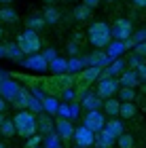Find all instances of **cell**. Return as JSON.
<instances>
[{"label": "cell", "instance_id": "1", "mask_svg": "<svg viewBox=\"0 0 146 148\" xmlns=\"http://www.w3.org/2000/svg\"><path fill=\"white\" fill-rule=\"evenodd\" d=\"M13 123H15V131L21 138H30L36 133V114L30 110H19L13 116Z\"/></svg>", "mask_w": 146, "mask_h": 148}, {"label": "cell", "instance_id": "2", "mask_svg": "<svg viewBox=\"0 0 146 148\" xmlns=\"http://www.w3.org/2000/svg\"><path fill=\"white\" fill-rule=\"evenodd\" d=\"M87 36H89V42L93 45V47H97V49H104V47H108L110 40H112V36H110V28H108V23H104V21L91 23Z\"/></svg>", "mask_w": 146, "mask_h": 148}, {"label": "cell", "instance_id": "3", "mask_svg": "<svg viewBox=\"0 0 146 148\" xmlns=\"http://www.w3.org/2000/svg\"><path fill=\"white\" fill-rule=\"evenodd\" d=\"M17 47L21 49L23 55L38 53V51H40V36H38V32L25 28L23 34H19V36H17Z\"/></svg>", "mask_w": 146, "mask_h": 148}, {"label": "cell", "instance_id": "4", "mask_svg": "<svg viewBox=\"0 0 146 148\" xmlns=\"http://www.w3.org/2000/svg\"><path fill=\"white\" fill-rule=\"evenodd\" d=\"M117 91H119V80H114L112 76H108V78H99L97 89H95V95L99 99H106V97L117 95Z\"/></svg>", "mask_w": 146, "mask_h": 148}, {"label": "cell", "instance_id": "5", "mask_svg": "<svg viewBox=\"0 0 146 148\" xmlns=\"http://www.w3.org/2000/svg\"><path fill=\"white\" fill-rule=\"evenodd\" d=\"M72 138H74L76 146H81V148H91L95 144V133L91 129H87L85 125L83 127H76L74 133H72Z\"/></svg>", "mask_w": 146, "mask_h": 148}, {"label": "cell", "instance_id": "6", "mask_svg": "<svg viewBox=\"0 0 146 148\" xmlns=\"http://www.w3.org/2000/svg\"><path fill=\"white\" fill-rule=\"evenodd\" d=\"M131 32H134V25H131L129 19H117L114 28H112V32H110V36L123 42V40H127L131 36Z\"/></svg>", "mask_w": 146, "mask_h": 148}, {"label": "cell", "instance_id": "7", "mask_svg": "<svg viewBox=\"0 0 146 148\" xmlns=\"http://www.w3.org/2000/svg\"><path fill=\"white\" fill-rule=\"evenodd\" d=\"M104 114L102 112H97V110H89L87 114H85V127L91 131H99V129H104Z\"/></svg>", "mask_w": 146, "mask_h": 148}, {"label": "cell", "instance_id": "8", "mask_svg": "<svg viewBox=\"0 0 146 148\" xmlns=\"http://www.w3.org/2000/svg\"><path fill=\"white\" fill-rule=\"evenodd\" d=\"M23 64L28 66L30 70H38V72H45V70L49 68V62L40 55V53H32V57H28Z\"/></svg>", "mask_w": 146, "mask_h": 148}, {"label": "cell", "instance_id": "9", "mask_svg": "<svg viewBox=\"0 0 146 148\" xmlns=\"http://www.w3.org/2000/svg\"><path fill=\"white\" fill-rule=\"evenodd\" d=\"M138 83H140V80H138L136 72L129 70V68H125L121 74H119V85H121V87H136Z\"/></svg>", "mask_w": 146, "mask_h": 148}, {"label": "cell", "instance_id": "10", "mask_svg": "<svg viewBox=\"0 0 146 148\" xmlns=\"http://www.w3.org/2000/svg\"><path fill=\"white\" fill-rule=\"evenodd\" d=\"M55 125H57V133H59V136H62V138L66 140V142H68V140H72V133H74V127H72V123H70L68 119H59Z\"/></svg>", "mask_w": 146, "mask_h": 148}, {"label": "cell", "instance_id": "11", "mask_svg": "<svg viewBox=\"0 0 146 148\" xmlns=\"http://www.w3.org/2000/svg\"><path fill=\"white\" fill-rule=\"evenodd\" d=\"M112 144H114V138H112L106 129L95 131V146L97 148H112Z\"/></svg>", "mask_w": 146, "mask_h": 148}, {"label": "cell", "instance_id": "12", "mask_svg": "<svg viewBox=\"0 0 146 148\" xmlns=\"http://www.w3.org/2000/svg\"><path fill=\"white\" fill-rule=\"evenodd\" d=\"M104 129H106V131H108L112 138L117 140V138H119V136H121V133L125 131V127H123V123H121L119 119L110 116V121H108V123H104Z\"/></svg>", "mask_w": 146, "mask_h": 148}, {"label": "cell", "instance_id": "13", "mask_svg": "<svg viewBox=\"0 0 146 148\" xmlns=\"http://www.w3.org/2000/svg\"><path fill=\"white\" fill-rule=\"evenodd\" d=\"M136 112H138V108H136V104H134V102H121V104H119V116L125 119V121L134 119V116H136Z\"/></svg>", "mask_w": 146, "mask_h": 148}, {"label": "cell", "instance_id": "14", "mask_svg": "<svg viewBox=\"0 0 146 148\" xmlns=\"http://www.w3.org/2000/svg\"><path fill=\"white\" fill-rule=\"evenodd\" d=\"M42 19H45V23H47V25H51V23H57L59 19H62V13H59V9H57V6L49 4L47 9H45V13H42Z\"/></svg>", "mask_w": 146, "mask_h": 148}, {"label": "cell", "instance_id": "15", "mask_svg": "<svg viewBox=\"0 0 146 148\" xmlns=\"http://www.w3.org/2000/svg\"><path fill=\"white\" fill-rule=\"evenodd\" d=\"M119 99L112 95V97H106L104 102H102V106H104V110H106V114L108 116H119Z\"/></svg>", "mask_w": 146, "mask_h": 148}, {"label": "cell", "instance_id": "16", "mask_svg": "<svg viewBox=\"0 0 146 148\" xmlns=\"http://www.w3.org/2000/svg\"><path fill=\"white\" fill-rule=\"evenodd\" d=\"M36 129H40L42 136H49V133L53 131V121H51V116H47V114L38 116L36 119Z\"/></svg>", "mask_w": 146, "mask_h": 148}, {"label": "cell", "instance_id": "17", "mask_svg": "<svg viewBox=\"0 0 146 148\" xmlns=\"http://www.w3.org/2000/svg\"><path fill=\"white\" fill-rule=\"evenodd\" d=\"M117 95H119V102H134L136 99V87H121L119 85Z\"/></svg>", "mask_w": 146, "mask_h": 148}, {"label": "cell", "instance_id": "18", "mask_svg": "<svg viewBox=\"0 0 146 148\" xmlns=\"http://www.w3.org/2000/svg\"><path fill=\"white\" fill-rule=\"evenodd\" d=\"M19 19V15L15 13V9H11V6H2L0 9V21H4V23H15Z\"/></svg>", "mask_w": 146, "mask_h": 148}, {"label": "cell", "instance_id": "19", "mask_svg": "<svg viewBox=\"0 0 146 148\" xmlns=\"http://www.w3.org/2000/svg\"><path fill=\"white\" fill-rule=\"evenodd\" d=\"M45 25H47V23H45V19H42V17H38V15H34V17H28V19H25V28H28V30H34V32H38V30H42Z\"/></svg>", "mask_w": 146, "mask_h": 148}, {"label": "cell", "instance_id": "20", "mask_svg": "<svg viewBox=\"0 0 146 148\" xmlns=\"http://www.w3.org/2000/svg\"><path fill=\"white\" fill-rule=\"evenodd\" d=\"M117 146L119 148H134L136 146V140H134V136H131V133H121V136L117 138Z\"/></svg>", "mask_w": 146, "mask_h": 148}, {"label": "cell", "instance_id": "21", "mask_svg": "<svg viewBox=\"0 0 146 148\" xmlns=\"http://www.w3.org/2000/svg\"><path fill=\"white\" fill-rule=\"evenodd\" d=\"M0 133H2L4 138H13V136L17 133V131H15V123H13L11 119H9V121L4 119V121H2V125H0Z\"/></svg>", "mask_w": 146, "mask_h": 148}, {"label": "cell", "instance_id": "22", "mask_svg": "<svg viewBox=\"0 0 146 148\" xmlns=\"http://www.w3.org/2000/svg\"><path fill=\"white\" fill-rule=\"evenodd\" d=\"M104 99H99L97 95H87V97H83V108H89V110H95L102 106Z\"/></svg>", "mask_w": 146, "mask_h": 148}, {"label": "cell", "instance_id": "23", "mask_svg": "<svg viewBox=\"0 0 146 148\" xmlns=\"http://www.w3.org/2000/svg\"><path fill=\"white\" fill-rule=\"evenodd\" d=\"M106 59H108V55H106L104 51H97V53H93V55H89L87 64L89 66H102V64H106Z\"/></svg>", "mask_w": 146, "mask_h": 148}, {"label": "cell", "instance_id": "24", "mask_svg": "<svg viewBox=\"0 0 146 148\" xmlns=\"http://www.w3.org/2000/svg\"><path fill=\"white\" fill-rule=\"evenodd\" d=\"M74 17L78 19V21H87V19L91 17V9H87L85 4L76 6V9H74Z\"/></svg>", "mask_w": 146, "mask_h": 148}, {"label": "cell", "instance_id": "25", "mask_svg": "<svg viewBox=\"0 0 146 148\" xmlns=\"http://www.w3.org/2000/svg\"><path fill=\"white\" fill-rule=\"evenodd\" d=\"M49 66H51V70H53V72H57V74L68 72V70H66V59H62V57H53Z\"/></svg>", "mask_w": 146, "mask_h": 148}, {"label": "cell", "instance_id": "26", "mask_svg": "<svg viewBox=\"0 0 146 148\" xmlns=\"http://www.w3.org/2000/svg\"><path fill=\"white\" fill-rule=\"evenodd\" d=\"M125 68H127V66H125V59H117V62L108 68V72H110V74H121Z\"/></svg>", "mask_w": 146, "mask_h": 148}, {"label": "cell", "instance_id": "27", "mask_svg": "<svg viewBox=\"0 0 146 148\" xmlns=\"http://www.w3.org/2000/svg\"><path fill=\"white\" fill-rule=\"evenodd\" d=\"M4 55H9L11 59H21V49H19V47H6L4 49Z\"/></svg>", "mask_w": 146, "mask_h": 148}, {"label": "cell", "instance_id": "28", "mask_svg": "<svg viewBox=\"0 0 146 148\" xmlns=\"http://www.w3.org/2000/svg\"><path fill=\"white\" fill-rule=\"evenodd\" d=\"M42 106H45V110L47 112H55L59 106H57V99H53V97H45L42 99Z\"/></svg>", "mask_w": 146, "mask_h": 148}, {"label": "cell", "instance_id": "29", "mask_svg": "<svg viewBox=\"0 0 146 148\" xmlns=\"http://www.w3.org/2000/svg\"><path fill=\"white\" fill-rule=\"evenodd\" d=\"M81 68H83V62H81V59H76V57H72L70 62H66V70H70V72H76Z\"/></svg>", "mask_w": 146, "mask_h": 148}, {"label": "cell", "instance_id": "30", "mask_svg": "<svg viewBox=\"0 0 146 148\" xmlns=\"http://www.w3.org/2000/svg\"><path fill=\"white\" fill-rule=\"evenodd\" d=\"M140 62H142V59L138 57V55H129V59H127V62H125V66H127L129 70H134V68H136V66L140 64Z\"/></svg>", "mask_w": 146, "mask_h": 148}, {"label": "cell", "instance_id": "31", "mask_svg": "<svg viewBox=\"0 0 146 148\" xmlns=\"http://www.w3.org/2000/svg\"><path fill=\"white\" fill-rule=\"evenodd\" d=\"M38 144H40V136H30L25 142V148H36Z\"/></svg>", "mask_w": 146, "mask_h": 148}, {"label": "cell", "instance_id": "32", "mask_svg": "<svg viewBox=\"0 0 146 148\" xmlns=\"http://www.w3.org/2000/svg\"><path fill=\"white\" fill-rule=\"evenodd\" d=\"M134 47H136V55H138V57H140V59H142V57L146 55V45H144V42H142V40H140V42H136Z\"/></svg>", "mask_w": 146, "mask_h": 148}, {"label": "cell", "instance_id": "33", "mask_svg": "<svg viewBox=\"0 0 146 148\" xmlns=\"http://www.w3.org/2000/svg\"><path fill=\"white\" fill-rule=\"evenodd\" d=\"M83 4L87 6V9L93 11V9H97V6H99V0H83Z\"/></svg>", "mask_w": 146, "mask_h": 148}, {"label": "cell", "instance_id": "34", "mask_svg": "<svg viewBox=\"0 0 146 148\" xmlns=\"http://www.w3.org/2000/svg\"><path fill=\"white\" fill-rule=\"evenodd\" d=\"M68 53H70V55H76V53H78V47H76L74 42H70V45H68Z\"/></svg>", "mask_w": 146, "mask_h": 148}, {"label": "cell", "instance_id": "35", "mask_svg": "<svg viewBox=\"0 0 146 148\" xmlns=\"http://www.w3.org/2000/svg\"><path fill=\"white\" fill-rule=\"evenodd\" d=\"M42 57H45V59H47V62H51V59H53V57H55V51H53V49H49V51H47V53H45V55H42Z\"/></svg>", "mask_w": 146, "mask_h": 148}, {"label": "cell", "instance_id": "36", "mask_svg": "<svg viewBox=\"0 0 146 148\" xmlns=\"http://www.w3.org/2000/svg\"><path fill=\"white\" fill-rule=\"evenodd\" d=\"M144 36H146V34H144V32H138V34H136V36H131V40H134V42H140V40H142Z\"/></svg>", "mask_w": 146, "mask_h": 148}, {"label": "cell", "instance_id": "37", "mask_svg": "<svg viewBox=\"0 0 146 148\" xmlns=\"http://www.w3.org/2000/svg\"><path fill=\"white\" fill-rule=\"evenodd\" d=\"M134 4L138 6V9H144V6H146V0H134Z\"/></svg>", "mask_w": 146, "mask_h": 148}, {"label": "cell", "instance_id": "38", "mask_svg": "<svg viewBox=\"0 0 146 148\" xmlns=\"http://www.w3.org/2000/svg\"><path fill=\"white\" fill-rule=\"evenodd\" d=\"M4 110H6V99L0 97V112H4Z\"/></svg>", "mask_w": 146, "mask_h": 148}, {"label": "cell", "instance_id": "39", "mask_svg": "<svg viewBox=\"0 0 146 148\" xmlns=\"http://www.w3.org/2000/svg\"><path fill=\"white\" fill-rule=\"evenodd\" d=\"M42 2H45V4H55L57 0H42Z\"/></svg>", "mask_w": 146, "mask_h": 148}, {"label": "cell", "instance_id": "40", "mask_svg": "<svg viewBox=\"0 0 146 148\" xmlns=\"http://www.w3.org/2000/svg\"><path fill=\"white\" fill-rule=\"evenodd\" d=\"M0 57H4V47H0Z\"/></svg>", "mask_w": 146, "mask_h": 148}, {"label": "cell", "instance_id": "41", "mask_svg": "<svg viewBox=\"0 0 146 148\" xmlns=\"http://www.w3.org/2000/svg\"><path fill=\"white\" fill-rule=\"evenodd\" d=\"M2 121H4V112H0V125H2Z\"/></svg>", "mask_w": 146, "mask_h": 148}, {"label": "cell", "instance_id": "42", "mask_svg": "<svg viewBox=\"0 0 146 148\" xmlns=\"http://www.w3.org/2000/svg\"><path fill=\"white\" fill-rule=\"evenodd\" d=\"M0 2H2V4H11L13 0H0Z\"/></svg>", "mask_w": 146, "mask_h": 148}, {"label": "cell", "instance_id": "43", "mask_svg": "<svg viewBox=\"0 0 146 148\" xmlns=\"http://www.w3.org/2000/svg\"><path fill=\"white\" fill-rule=\"evenodd\" d=\"M0 148H6V144H4V142H0Z\"/></svg>", "mask_w": 146, "mask_h": 148}, {"label": "cell", "instance_id": "44", "mask_svg": "<svg viewBox=\"0 0 146 148\" xmlns=\"http://www.w3.org/2000/svg\"><path fill=\"white\" fill-rule=\"evenodd\" d=\"M106 2H117V0H106Z\"/></svg>", "mask_w": 146, "mask_h": 148}, {"label": "cell", "instance_id": "45", "mask_svg": "<svg viewBox=\"0 0 146 148\" xmlns=\"http://www.w3.org/2000/svg\"><path fill=\"white\" fill-rule=\"evenodd\" d=\"M70 2H76V0H70Z\"/></svg>", "mask_w": 146, "mask_h": 148}, {"label": "cell", "instance_id": "46", "mask_svg": "<svg viewBox=\"0 0 146 148\" xmlns=\"http://www.w3.org/2000/svg\"><path fill=\"white\" fill-rule=\"evenodd\" d=\"M0 36H2V30H0Z\"/></svg>", "mask_w": 146, "mask_h": 148}, {"label": "cell", "instance_id": "47", "mask_svg": "<svg viewBox=\"0 0 146 148\" xmlns=\"http://www.w3.org/2000/svg\"><path fill=\"white\" fill-rule=\"evenodd\" d=\"M76 148H81V146H76Z\"/></svg>", "mask_w": 146, "mask_h": 148}, {"label": "cell", "instance_id": "48", "mask_svg": "<svg viewBox=\"0 0 146 148\" xmlns=\"http://www.w3.org/2000/svg\"><path fill=\"white\" fill-rule=\"evenodd\" d=\"M95 148H97V146H95Z\"/></svg>", "mask_w": 146, "mask_h": 148}, {"label": "cell", "instance_id": "49", "mask_svg": "<svg viewBox=\"0 0 146 148\" xmlns=\"http://www.w3.org/2000/svg\"><path fill=\"white\" fill-rule=\"evenodd\" d=\"M36 148H38V146H36Z\"/></svg>", "mask_w": 146, "mask_h": 148}]
</instances>
